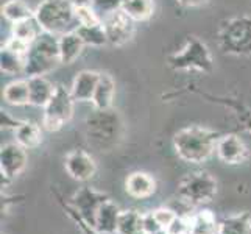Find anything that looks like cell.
Returning a JSON list of instances; mask_svg holds the SVG:
<instances>
[{"mask_svg": "<svg viewBox=\"0 0 251 234\" xmlns=\"http://www.w3.org/2000/svg\"><path fill=\"white\" fill-rule=\"evenodd\" d=\"M151 212H153L154 219L158 220L159 227H161L162 230H166V228L169 227V225L172 223V220L178 215V212H176V211H173V209H170V208H158V209H154V211H151Z\"/></svg>", "mask_w": 251, "mask_h": 234, "instance_id": "cell-31", "label": "cell"}, {"mask_svg": "<svg viewBox=\"0 0 251 234\" xmlns=\"http://www.w3.org/2000/svg\"><path fill=\"white\" fill-rule=\"evenodd\" d=\"M120 8L133 21H145L153 14V0H122Z\"/></svg>", "mask_w": 251, "mask_h": 234, "instance_id": "cell-24", "label": "cell"}, {"mask_svg": "<svg viewBox=\"0 0 251 234\" xmlns=\"http://www.w3.org/2000/svg\"><path fill=\"white\" fill-rule=\"evenodd\" d=\"M28 88H30V103L31 105L44 108L50 102L56 86L51 84L44 75H38V77L28 78Z\"/></svg>", "mask_w": 251, "mask_h": 234, "instance_id": "cell-15", "label": "cell"}, {"mask_svg": "<svg viewBox=\"0 0 251 234\" xmlns=\"http://www.w3.org/2000/svg\"><path fill=\"white\" fill-rule=\"evenodd\" d=\"M220 223L211 209H200L190 214V234H219Z\"/></svg>", "mask_w": 251, "mask_h": 234, "instance_id": "cell-16", "label": "cell"}, {"mask_svg": "<svg viewBox=\"0 0 251 234\" xmlns=\"http://www.w3.org/2000/svg\"><path fill=\"white\" fill-rule=\"evenodd\" d=\"M3 99L13 106H22L30 103V88L28 80H16L6 84L3 89Z\"/></svg>", "mask_w": 251, "mask_h": 234, "instance_id": "cell-21", "label": "cell"}, {"mask_svg": "<svg viewBox=\"0 0 251 234\" xmlns=\"http://www.w3.org/2000/svg\"><path fill=\"white\" fill-rule=\"evenodd\" d=\"M215 150H217L220 161H223L225 164H229V166L244 164L250 158L248 147L237 134L222 136L217 142V149Z\"/></svg>", "mask_w": 251, "mask_h": 234, "instance_id": "cell-11", "label": "cell"}, {"mask_svg": "<svg viewBox=\"0 0 251 234\" xmlns=\"http://www.w3.org/2000/svg\"><path fill=\"white\" fill-rule=\"evenodd\" d=\"M151 234H167V231H166V230H159V231H156V233H151Z\"/></svg>", "mask_w": 251, "mask_h": 234, "instance_id": "cell-34", "label": "cell"}, {"mask_svg": "<svg viewBox=\"0 0 251 234\" xmlns=\"http://www.w3.org/2000/svg\"><path fill=\"white\" fill-rule=\"evenodd\" d=\"M34 17L41 28L51 34H64L72 27L75 17V5L72 0H44L38 8Z\"/></svg>", "mask_w": 251, "mask_h": 234, "instance_id": "cell-3", "label": "cell"}, {"mask_svg": "<svg viewBox=\"0 0 251 234\" xmlns=\"http://www.w3.org/2000/svg\"><path fill=\"white\" fill-rule=\"evenodd\" d=\"M178 2H179L181 5H184V6H197V5L204 3L206 0H178Z\"/></svg>", "mask_w": 251, "mask_h": 234, "instance_id": "cell-33", "label": "cell"}, {"mask_svg": "<svg viewBox=\"0 0 251 234\" xmlns=\"http://www.w3.org/2000/svg\"><path fill=\"white\" fill-rule=\"evenodd\" d=\"M80 34L84 44L88 46H103L108 42L106 31L103 28V24H94V25H78V28L75 30Z\"/></svg>", "mask_w": 251, "mask_h": 234, "instance_id": "cell-25", "label": "cell"}, {"mask_svg": "<svg viewBox=\"0 0 251 234\" xmlns=\"http://www.w3.org/2000/svg\"><path fill=\"white\" fill-rule=\"evenodd\" d=\"M64 167L66 172L71 175V178H74L75 181H84L91 180L95 172H97V166H95V161L92 156L84 152L81 149H76L69 152L66 159H64Z\"/></svg>", "mask_w": 251, "mask_h": 234, "instance_id": "cell-10", "label": "cell"}, {"mask_svg": "<svg viewBox=\"0 0 251 234\" xmlns=\"http://www.w3.org/2000/svg\"><path fill=\"white\" fill-rule=\"evenodd\" d=\"M100 74L94 71H81L74 78L71 94L75 102H92L94 92L97 89Z\"/></svg>", "mask_w": 251, "mask_h": 234, "instance_id": "cell-12", "label": "cell"}, {"mask_svg": "<svg viewBox=\"0 0 251 234\" xmlns=\"http://www.w3.org/2000/svg\"><path fill=\"white\" fill-rule=\"evenodd\" d=\"M86 44L76 31H67L59 38V58L63 64H71L81 55Z\"/></svg>", "mask_w": 251, "mask_h": 234, "instance_id": "cell-17", "label": "cell"}, {"mask_svg": "<svg viewBox=\"0 0 251 234\" xmlns=\"http://www.w3.org/2000/svg\"><path fill=\"white\" fill-rule=\"evenodd\" d=\"M2 11H3V16L6 17V19L13 24L30 19V17H34V14L30 11L28 5L24 3L22 0H10V2H6L3 5Z\"/></svg>", "mask_w": 251, "mask_h": 234, "instance_id": "cell-26", "label": "cell"}, {"mask_svg": "<svg viewBox=\"0 0 251 234\" xmlns=\"http://www.w3.org/2000/svg\"><path fill=\"white\" fill-rule=\"evenodd\" d=\"M133 19L129 17L122 8L109 13L108 16L103 17V28L106 31L108 42H111L112 46H122L129 38L133 36L134 25Z\"/></svg>", "mask_w": 251, "mask_h": 234, "instance_id": "cell-8", "label": "cell"}, {"mask_svg": "<svg viewBox=\"0 0 251 234\" xmlns=\"http://www.w3.org/2000/svg\"><path fill=\"white\" fill-rule=\"evenodd\" d=\"M120 136V122L111 111H100L88 119V137L89 142L100 150H108L116 145Z\"/></svg>", "mask_w": 251, "mask_h": 234, "instance_id": "cell-5", "label": "cell"}, {"mask_svg": "<svg viewBox=\"0 0 251 234\" xmlns=\"http://www.w3.org/2000/svg\"><path fill=\"white\" fill-rule=\"evenodd\" d=\"M219 234H251V214L239 212L223 219Z\"/></svg>", "mask_w": 251, "mask_h": 234, "instance_id": "cell-20", "label": "cell"}, {"mask_svg": "<svg viewBox=\"0 0 251 234\" xmlns=\"http://www.w3.org/2000/svg\"><path fill=\"white\" fill-rule=\"evenodd\" d=\"M119 234H147L144 227V214L134 209L122 211L119 219Z\"/></svg>", "mask_w": 251, "mask_h": 234, "instance_id": "cell-22", "label": "cell"}, {"mask_svg": "<svg viewBox=\"0 0 251 234\" xmlns=\"http://www.w3.org/2000/svg\"><path fill=\"white\" fill-rule=\"evenodd\" d=\"M108 195L99 192L94 187L89 186H83L78 189L72 197V206L76 211V214L80 215L83 220H86L89 225L95 227V217H97V211L101 206L103 202L108 200Z\"/></svg>", "mask_w": 251, "mask_h": 234, "instance_id": "cell-7", "label": "cell"}, {"mask_svg": "<svg viewBox=\"0 0 251 234\" xmlns=\"http://www.w3.org/2000/svg\"><path fill=\"white\" fill-rule=\"evenodd\" d=\"M125 189L128 195H131L133 198L145 200V198H150L156 192V181L145 172H134L126 178Z\"/></svg>", "mask_w": 251, "mask_h": 234, "instance_id": "cell-14", "label": "cell"}, {"mask_svg": "<svg viewBox=\"0 0 251 234\" xmlns=\"http://www.w3.org/2000/svg\"><path fill=\"white\" fill-rule=\"evenodd\" d=\"M2 71L8 75L25 72V56L5 47L2 50Z\"/></svg>", "mask_w": 251, "mask_h": 234, "instance_id": "cell-27", "label": "cell"}, {"mask_svg": "<svg viewBox=\"0 0 251 234\" xmlns=\"http://www.w3.org/2000/svg\"><path fill=\"white\" fill-rule=\"evenodd\" d=\"M122 209L108 198L106 202H103L101 206L97 211V217H95V230L100 231L101 234H114L119 228V219Z\"/></svg>", "mask_w": 251, "mask_h": 234, "instance_id": "cell-13", "label": "cell"}, {"mask_svg": "<svg viewBox=\"0 0 251 234\" xmlns=\"http://www.w3.org/2000/svg\"><path fill=\"white\" fill-rule=\"evenodd\" d=\"M27 166V152L19 144H6L0 152V172H2V181L5 183L11 181L17 175H21Z\"/></svg>", "mask_w": 251, "mask_h": 234, "instance_id": "cell-9", "label": "cell"}, {"mask_svg": "<svg viewBox=\"0 0 251 234\" xmlns=\"http://www.w3.org/2000/svg\"><path fill=\"white\" fill-rule=\"evenodd\" d=\"M58 203L61 205V208H63V211L71 217V220L76 225V228H78L83 234H101L100 231H97L95 230L92 225H89L86 220H83L78 214H76V211L74 209V206L71 205V203H64V200L61 197L58 195Z\"/></svg>", "mask_w": 251, "mask_h": 234, "instance_id": "cell-28", "label": "cell"}, {"mask_svg": "<svg viewBox=\"0 0 251 234\" xmlns=\"http://www.w3.org/2000/svg\"><path fill=\"white\" fill-rule=\"evenodd\" d=\"M219 134L203 127H187L173 137V147L181 159L190 164H200L209 159L217 149Z\"/></svg>", "mask_w": 251, "mask_h": 234, "instance_id": "cell-1", "label": "cell"}, {"mask_svg": "<svg viewBox=\"0 0 251 234\" xmlns=\"http://www.w3.org/2000/svg\"><path fill=\"white\" fill-rule=\"evenodd\" d=\"M74 102L71 91L63 86H56L50 102L44 106V117H42L44 128L49 131H58L59 128H63L72 119Z\"/></svg>", "mask_w": 251, "mask_h": 234, "instance_id": "cell-6", "label": "cell"}, {"mask_svg": "<svg viewBox=\"0 0 251 234\" xmlns=\"http://www.w3.org/2000/svg\"><path fill=\"white\" fill-rule=\"evenodd\" d=\"M114 92H116L114 80H112L108 74H100L97 89H95L94 97H92V103L95 109H100V111L109 109L112 105V100H114Z\"/></svg>", "mask_w": 251, "mask_h": 234, "instance_id": "cell-18", "label": "cell"}, {"mask_svg": "<svg viewBox=\"0 0 251 234\" xmlns=\"http://www.w3.org/2000/svg\"><path fill=\"white\" fill-rule=\"evenodd\" d=\"M16 142L22 145L25 150L36 149L42 142V131L41 128L33 122H22L14 130Z\"/></svg>", "mask_w": 251, "mask_h": 234, "instance_id": "cell-19", "label": "cell"}, {"mask_svg": "<svg viewBox=\"0 0 251 234\" xmlns=\"http://www.w3.org/2000/svg\"><path fill=\"white\" fill-rule=\"evenodd\" d=\"M166 231L167 234H190V214H178Z\"/></svg>", "mask_w": 251, "mask_h": 234, "instance_id": "cell-29", "label": "cell"}, {"mask_svg": "<svg viewBox=\"0 0 251 234\" xmlns=\"http://www.w3.org/2000/svg\"><path fill=\"white\" fill-rule=\"evenodd\" d=\"M75 17L78 25H94V24H100L101 21L99 19L97 13H95L94 8L89 6H78L75 8Z\"/></svg>", "mask_w": 251, "mask_h": 234, "instance_id": "cell-30", "label": "cell"}, {"mask_svg": "<svg viewBox=\"0 0 251 234\" xmlns=\"http://www.w3.org/2000/svg\"><path fill=\"white\" fill-rule=\"evenodd\" d=\"M42 31L44 30L41 28L36 17H30V19L13 24V38L21 39L24 42H27V44H31Z\"/></svg>", "mask_w": 251, "mask_h": 234, "instance_id": "cell-23", "label": "cell"}, {"mask_svg": "<svg viewBox=\"0 0 251 234\" xmlns=\"http://www.w3.org/2000/svg\"><path fill=\"white\" fill-rule=\"evenodd\" d=\"M144 227H145L147 234H151V233H156V231L162 230V228L159 227L158 220L154 219L153 212H149V214H145V215H144Z\"/></svg>", "mask_w": 251, "mask_h": 234, "instance_id": "cell-32", "label": "cell"}, {"mask_svg": "<svg viewBox=\"0 0 251 234\" xmlns=\"http://www.w3.org/2000/svg\"><path fill=\"white\" fill-rule=\"evenodd\" d=\"M58 63H61L59 39L55 38V34L42 31L30 44V50L25 58V74L30 77L44 75Z\"/></svg>", "mask_w": 251, "mask_h": 234, "instance_id": "cell-2", "label": "cell"}, {"mask_svg": "<svg viewBox=\"0 0 251 234\" xmlns=\"http://www.w3.org/2000/svg\"><path fill=\"white\" fill-rule=\"evenodd\" d=\"M178 195L194 206L211 203L217 195V180L204 170L187 173L178 183Z\"/></svg>", "mask_w": 251, "mask_h": 234, "instance_id": "cell-4", "label": "cell"}]
</instances>
